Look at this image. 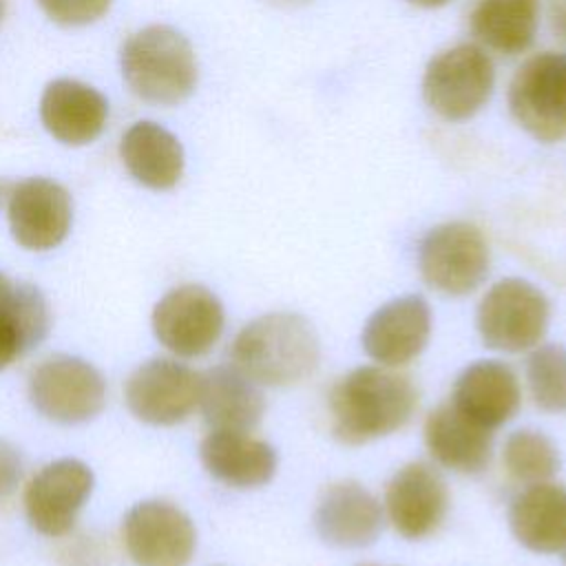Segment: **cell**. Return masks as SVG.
<instances>
[{
	"label": "cell",
	"mask_w": 566,
	"mask_h": 566,
	"mask_svg": "<svg viewBox=\"0 0 566 566\" xmlns=\"http://www.w3.org/2000/svg\"><path fill=\"white\" fill-rule=\"evenodd\" d=\"M416 407L411 378L376 365L352 369L329 391L332 431L345 444H363L402 429Z\"/></svg>",
	"instance_id": "cell-1"
},
{
	"label": "cell",
	"mask_w": 566,
	"mask_h": 566,
	"mask_svg": "<svg viewBox=\"0 0 566 566\" xmlns=\"http://www.w3.org/2000/svg\"><path fill=\"white\" fill-rule=\"evenodd\" d=\"M230 358L259 387H287L314 374L321 345L305 316L272 312L250 321L234 336Z\"/></svg>",
	"instance_id": "cell-2"
},
{
	"label": "cell",
	"mask_w": 566,
	"mask_h": 566,
	"mask_svg": "<svg viewBox=\"0 0 566 566\" xmlns=\"http://www.w3.org/2000/svg\"><path fill=\"white\" fill-rule=\"evenodd\" d=\"M122 75L130 91L150 104H179L197 84L190 42L172 27L153 24L122 46Z\"/></svg>",
	"instance_id": "cell-3"
},
{
	"label": "cell",
	"mask_w": 566,
	"mask_h": 566,
	"mask_svg": "<svg viewBox=\"0 0 566 566\" xmlns=\"http://www.w3.org/2000/svg\"><path fill=\"white\" fill-rule=\"evenodd\" d=\"M548 298L524 279H502L489 287L478 305V332L486 347L520 354L546 334Z\"/></svg>",
	"instance_id": "cell-4"
},
{
	"label": "cell",
	"mask_w": 566,
	"mask_h": 566,
	"mask_svg": "<svg viewBox=\"0 0 566 566\" xmlns=\"http://www.w3.org/2000/svg\"><path fill=\"white\" fill-rule=\"evenodd\" d=\"M495 66L478 44H458L436 57L424 69L422 95L444 119L460 122L475 115L491 97Z\"/></svg>",
	"instance_id": "cell-5"
},
{
	"label": "cell",
	"mask_w": 566,
	"mask_h": 566,
	"mask_svg": "<svg viewBox=\"0 0 566 566\" xmlns=\"http://www.w3.org/2000/svg\"><path fill=\"white\" fill-rule=\"evenodd\" d=\"M491 263L482 230L469 221H449L431 228L418 250V268L429 287L447 296L473 292Z\"/></svg>",
	"instance_id": "cell-6"
},
{
	"label": "cell",
	"mask_w": 566,
	"mask_h": 566,
	"mask_svg": "<svg viewBox=\"0 0 566 566\" xmlns=\"http://www.w3.org/2000/svg\"><path fill=\"white\" fill-rule=\"evenodd\" d=\"M509 108L535 139H566V55L546 51L528 57L511 80Z\"/></svg>",
	"instance_id": "cell-7"
},
{
	"label": "cell",
	"mask_w": 566,
	"mask_h": 566,
	"mask_svg": "<svg viewBox=\"0 0 566 566\" xmlns=\"http://www.w3.org/2000/svg\"><path fill=\"white\" fill-rule=\"evenodd\" d=\"M29 398L49 420L75 424L95 418L106 402V382L86 360L57 354L42 360L29 378Z\"/></svg>",
	"instance_id": "cell-8"
},
{
	"label": "cell",
	"mask_w": 566,
	"mask_h": 566,
	"mask_svg": "<svg viewBox=\"0 0 566 566\" xmlns=\"http://www.w3.org/2000/svg\"><path fill=\"white\" fill-rule=\"evenodd\" d=\"M226 314L221 301L203 285L188 283L170 290L153 310L157 340L181 358L208 354L221 332Z\"/></svg>",
	"instance_id": "cell-9"
},
{
	"label": "cell",
	"mask_w": 566,
	"mask_h": 566,
	"mask_svg": "<svg viewBox=\"0 0 566 566\" xmlns=\"http://www.w3.org/2000/svg\"><path fill=\"white\" fill-rule=\"evenodd\" d=\"M124 544L137 566H186L197 533L190 517L170 502L146 500L124 517Z\"/></svg>",
	"instance_id": "cell-10"
},
{
	"label": "cell",
	"mask_w": 566,
	"mask_h": 566,
	"mask_svg": "<svg viewBox=\"0 0 566 566\" xmlns=\"http://www.w3.org/2000/svg\"><path fill=\"white\" fill-rule=\"evenodd\" d=\"M201 374L184 363L155 358L137 367L126 382L128 409L150 424H177L199 405Z\"/></svg>",
	"instance_id": "cell-11"
},
{
	"label": "cell",
	"mask_w": 566,
	"mask_h": 566,
	"mask_svg": "<svg viewBox=\"0 0 566 566\" xmlns=\"http://www.w3.org/2000/svg\"><path fill=\"white\" fill-rule=\"evenodd\" d=\"M93 491L91 469L75 460L62 458L42 467L24 491V511L35 531L60 537L71 531L75 517Z\"/></svg>",
	"instance_id": "cell-12"
},
{
	"label": "cell",
	"mask_w": 566,
	"mask_h": 566,
	"mask_svg": "<svg viewBox=\"0 0 566 566\" xmlns=\"http://www.w3.org/2000/svg\"><path fill=\"white\" fill-rule=\"evenodd\" d=\"M385 509L398 535L407 539H422L431 535L447 515V482L431 464L409 462L389 480Z\"/></svg>",
	"instance_id": "cell-13"
},
{
	"label": "cell",
	"mask_w": 566,
	"mask_h": 566,
	"mask_svg": "<svg viewBox=\"0 0 566 566\" xmlns=\"http://www.w3.org/2000/svg\"><path fill=\"white\" fill-rule=\"evenodd\" d=\"M69 192L44 177L20 181L9 192V226L13 239L29 250H51L71 228Z\"/></svg>",
	"instance_id": "cell-14"
},
{
	"label": "cell",
	"mask_w": 566,
	"mask_h": 566,
	"mask_svg": "<svg viewBox=\"0 0 566 566\" xmlns=\"http://www.w3.org/2000/svg\"><path fill=\"white\" fill-rule=\"evenodd\" d=\"M431 310L418 294L380 305L363 327V349L382 367H400L413 360L429 340Z\"/></svg>",
	"instance_id": "cell-15"
},
{
	"label": "cell",
	"mask_w": 566,
	"mask_h": 566,
	"mask_svg": "<svg viewBox=\"0 0 566 566\" xmlns=\"http://www.w3.org/2000/svg\"><path fill=\"white\" fill-rule=\"evenodd\" d=\"M314 526L332 546L363 548L374 544L382 531V506L363 484L343 480L323 491Z\"/></svg>",
	"instance_id": "cell-16"
},
{
	"label": "cell",
	"mask_w": 566,
	"mask_h": 566,
	"mask_svg": "<svg viewBox=\"0 0 566 566\" xmlns=\"http://www.w3.org/2000/svg\"><path fill=\"white\" fill-rule=\"evenodd\" d=\"M520 400V382L509 365L502 360H475L455 378L451 405L493 431L517 413Z\"/></svg>",
	"instance_id": "cell-17"
},
{
	"label": "cell",
	"mask_w": 566,
	"mask_h": 566,
	"mask_svg": "<svg viewBox=\"0 0 566 566\" xmlns=\"http://www.w3.org/2000/svg\"><path fill=\"white\" fill-rule=\"evenodd\" d=\"M206 471L234 489L268 484L276 473V451L248 431L212 429L199 447Z\"/></svg>",
	"instance_id": "cell-18"
},
{
	"label": "cell",
	"mask_w": 566,
	"mask_h": 566,
	"mask_svg": "<svg viewBox=\"0 0 566 566\" xmlns=\"http://www.w3.org/2000/svg\"><path fill=\"white\" fill-rule=\"evenodd\" d=\"M44 128L62 144L82 146L93 142L106 124L108 104L99 91L75 80L51 82L40 102Z\"/></svg>",
	"instance_id": "cell-19"
},
{
	"label": "cell",
	"mask_w": 566,
	"mask_h": 566,
	"mask_svg": "<svg viewBox=\"0 0 566 566\" xmlns=\"http://www.w3.org/2000/svg\"><path fill=\"white\" fill-rule=\"evenodd\" d=\"M424 444L442 467L458 473H480L491 462L493 433L449 402L427 416Z\"/></svg>",
	"instance_id": "cell-20"
},
{
	"label": "cell",
	"mask_w": 566,
	"mask_h": 566,
	"mask_svg": "<svg viewBox=\"0 0 566 566\" xmlns=\"http://www.w3.org/2000/svg\"><path fill=\"white\" fill-rule=\"evenodd\" d=\"M199 407L212 429L248 431L259 424L265 400L254 380L234 365H221L201 374Z\"/></svg>",
	"instance_id": "cell-21"
},
{
	"label": "cell",
	"mask_w": 566,
	"mask_h": 566,
	"mask_svg": "<svg viewBox=\"0 0 566 566\" xmlns=\"http://www.w3.org/2000/svg\"><path fill=\"white\" fill-rule=\"evenodd\" d=\"M509 522L515 539L535 553L566 548V486L535 482L511 504Z\"/></svg>",
	"instance_id": "cell-22"
},
{
	"label": "cell",
	"mask_w": 566,
	"mask_h": 566,
	"mask_svg": "<svg viewBox=\"0 0 566 566\" xmlns=\"http://www.w3.org/2000/svg\"><path fill=\"white\" fill-rule=\"evenodd\" d=\"M128 172L146 188L168 190L184 172V148L179 139L155 122L133 124L119 146Z\"/></svg>",
	"instance_id": "cell-23"
},
{
	"label": "cell",
	"mask_w": 566,
	"mask_h": 566,
	"mask_svg": "<svg viewBox=\"0 0 566 566\" xmlns=\"http://www.w3.org/2000/svg\"><path fill=\"white\" fill-rule=\"evenodd\" d=\"M539 0H478L469 15L471 33L502 55L524 53L537 33Z\"/></svg>",
	"instance_id": "cell-24"
},
{
	"label": "cell",
	"mask_w": 566,
	"mask_h": 566,
	"mask_svg": "<svg viewBox=\"0 0 566 566\" xmlns=\"http://www.w3.org/2000/svg\"><path fill=\"white\" fill-rule=\"evenodd\" d=\"M49 332V305L33 285H15L0 301V369L35 347Z\"/></svg>",
	"instance_id": "cell-25"
},
{
	"label": "cell",
	"mask_w": 566,
	"mask_h": 566,
	"mask_svg": "<svg viewBox=\"0 0 566 566\" xmlns=\"http://www.w3.org/2000/svg\"><path fill=\"white\" fill-rule=\"evenodd\" d=\"M502 460L509 475L526 484L546 482L559 469V453L555 444L535 429L513 431L504 442Z\"/></svg>",
	"instance_id": "cell-26"
},
{
	"label": "cell",
	"mask_w": 566,
	"mask_h": 566,
	"mask_svg": "<svg viewBox=\"0 0 566 566\" xmlns=\"http://www.w3.org/2000/svg\"><path fill=\"white\" fill-rule=\"evenodd\" d=\"M526 380L533 402L551 413H566V347L539 345L526 360Z\"/></svg>",
	"instance_id": "cell-27"
},
{
	"label": "cell",
	"mask_w": 566,
	"mask_h": 566,
	"mask_svg": "<svg viewBox=\"0 0 566 566\" xmlns=\"http://www.w3.org/2000/svg\"><path fill=\"white\" fill-rule=\"evenodd\" d=\"M38 2L53 22H60L66 27L95 22L111 7V0H38Z\"/></svg>",
	"instance_id": "cell-28"
},
{
	"label": "cell",
	"mask_w": 566,
	"mask_h": 566,
	"mask_svg": "<svg viewBox=\"0 0 566 566\" xmlns=\"http://www.w3.org/2000/svg\"><path fill=\"white\" fill-rule=\"evenodd\" d=\"M20 475H22V460L18 451L9 442L0 440V500L15 489Z\"/></svg>",
	"instance_id": "cell-29"
},
{
	"label": "cell",
	"mask_w": 566,
	"mask_h": 566,
	"mask_svg": "<svg viewBox=\"0 0 566 566\" xmlns=\"http://www.w3.org/2000/svg\"><path fill=\"white\" fill-rule=\"evenodd\" d=\"M546 18L553 35L566 44V0H546Z\"/></svg>",
	"instance_id": "cell-30"
},
{
	"label": "cell",
	"mask_w": 566,
	"mask_h": 566,
	"mask_svg": "<svg viewBox=\"0 0 566 566\" xmlns=\"http://www.w3.org/2000/svg\"><path fill=\"white\" fill-rule=\"evenodd\" d=\"M407 2H411V4H416V7H424V9H436V7L447 4L449 0H407Z\"/></svg>",
	"instance_id": "cell-31"
},
{
	"label": "cell",
	"mask_w": 566,
	"mask_h": 566,
	"mask_svg": "<svg viewBox=\"0 0 566 566\" xmlns=\"http://www.w3.org/2000/svg\"><path fill=\"white\" fill-rule=\"evenodd\" d=\"M11 287H13V285L9 283V279H7V276L0 272V301H2V298H4L9 292H11Z\"/></svg>",
	"instance_id": "cell-32"
},
{
	"label": "cell",
	"mask_w": 566,
	"mask_h": 566,
	"mask_svg": "<svg viewBox=\"0 0 566 566\" xmlns=\"http://www.w3.org/2000/svg\"><path fill=\"white\" fill-rule=\"evenodd\" d=\"M4 190H7V184L0 181V201H2V197H4Z\"/></svg>",
	"instance_id": "cell-33"
},
{
	"label": "cell",
	"mask_w": 566,
	"mask_h": 566,
	"mask_svg": "<svg viewBox=\"0 0 566 566\" xmlns=\"http://www.w3.org/2000/svg\"><path fill=\"white\" fill-rule=\"evenodd\" d=\"M2 13H4V0H0V20H2Z\"/></svg>",
	"instance_id": "cell-34"
},
{
	"label": "cell",
	"mask_w": 566,
	"mask_h": 566,
	"mask_svg": "<svg viewBox=\"0 0 566 566\" xmlns=\"http://www.w3.org/2000/svg\"><path fill=\"white\" fill-rule=\"evenodd\" d=\"M363 566H378V564H363Z\"/></svg>",
	"instance_id": "cell-35"
}]
</instances>
